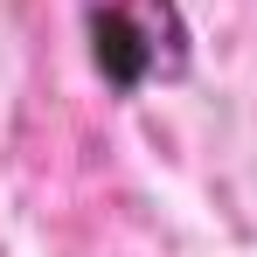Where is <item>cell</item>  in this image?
Masks as SVG:
<instances>
[{
  "label": "cell",
  "instance_id": "6da1fadb",
  "mask_svg": "<svg viewBox=\"0 0 257 257\" xmlns=\"http://www.w3.org/2000/svg\"><path fill=\"white\" fill-rule=\"evenodd\" d=\"M90 70L118 97H139L146 84H181L195 49L181 0H77Z\"/></svg>",
  "mask_w": 257,
  "mask_h": 257
}]
</instances>
